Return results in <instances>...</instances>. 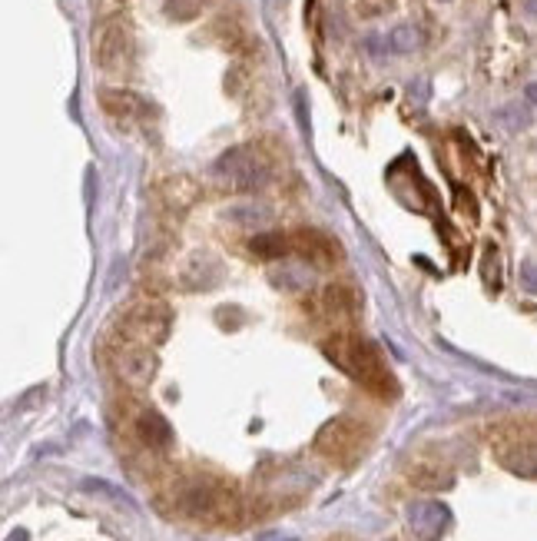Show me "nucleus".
<instances>
[{
  "mask_svg": "<svg viewBox=\"0 0 537 541\" xmlns=\"http://www.w3.org/2000/svg\"><path fill=\"white\" fill-rule=\"evenodd\" d=\"M524 286L531 289V292H537V266L534 263H524Z\"/></svg>",
  "mask_w": 537,
  "mask_h": 541,
  "instance_id": "39448f33",
  "label": "nucleus"
},
{
  "mask_svg": "<svg viewBox=\"0 0 537 541\" xmlns=\"http://www.w3.org/2000/svg\"><path fill=\"white\" fill-rule=\"evenodd\" d=\"M527 100H531V103H537V83H531V87H527Z\"/></svg>",
  "mask_w": 537,
  "mask_h": 541,
  "instance_id": "423d86ee",
  "label": "nucleus"
},
{
  "mask_svg": "<svg viewBox=\"0 0 537 541\" xmlns=\"http://www.w3.org/2000/svg\"><path fill=\"white\" fill-rule=\"evenodd\" d=\"M123 376L130 378V382H146L153 376V356H149L146 349H130L126 356H123Z\"/></svg>",
  "mask_w": 537,
  "mask_h": 541,
  "instance_id": "7ed1b4c3",
  "label": "nucleus"
},
{
  "mask_svg": "<svg viewBox=\"0 0 537 541\" xmlns=\"http://www.w3.org/2000/svg\"><path fill=\"white\" fill-rule=\"evenodd\" d=\"M123 50H126V31L123 27H106L100 33V44H96V60L103 67H113L117 60H123Z\"/></svg>",
  "mask_w": 537,
  "mask_h": 541,
  "instance_id": "f03ea898",
  "label": "nucleus"
},
{
  "mask_svg": "<svg viewBox=\"0 0 537 541\" xmlns=\"http://www.w3.org/2000/svg\"><path fill=\"white\" fill-rule=\"evenodd\" d=\"M136 432H139V438L146 442L149 449H163V445H169V438H173L169 425H166L156 412H143V415L136 419Z\"/></svg>",
  "mask_w": 537,
  "mask_h": 541,
  "instance_id": "f257e3e1",
  "label": "nucleus"
},
{
  "mask_svg": "<svg viewBox=\"0 0 537 541\" xmlns=\"http://www.w3.org/2000/svg\"><path fill=\"white\" fill-rule=\"evenodd\" d=\"M415 44V33L408 31V27H402V31H395V33H388V50L391 53H402V50H408V47Z\"/></svg>",
  "mask_w": 537,
  "mask_h": 541,
  "instance_id": "20e7f679",
  "label": "nucleus"
}]
</instances>
